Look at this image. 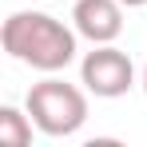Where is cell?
Returning a JSON list of instances; mask_svg holds the SVG:
<instances>
[{
	"label": "cell",
	"instance_id": "6da1fadb",
	"mask_svg": "<svg viewBox=\"0 0 147 147\" xmlns=\"http://www.w3.org/2000/svg\"><path fill=\"white\" fill-rule=\"evenodd\" d=\"M76 36L80 32H72L48 12H12L0 28V44L16 64H28L48 76L64 72L76 60Z\"/></svg>",
	"mask_w": 147,
	"mask_h": 147
},
{
	"label": "cell",
	"instance_id": "7a4b0ae2",
	"mask_svg": "<svg viewBox=\"0 0 147 147\" xmlns=\"http://www.w3.org/2000/svg\"><path fill=\"white\" fill-rule=\"evenodd\" d=\"M24 107H28V115H32V123H36L44 135H52V139L76 135V131L88 123V96H84L76 84L56 80V76L32 84Z\"/></svg>",
	"mask_w": 147,
	"mask_h": 147
},
{
	"label": "cell",
	"instance_id": "3957f363",
	"mask_svg": "<svg viewBox=\"0 0 147 147\" xmlns=\"http://www.w3.org/2000/svg\"><path fill=\"white\" fill-rule=\"evenodd\" d=\"M80 80H84V88L99 99H119L131 92V84H135V64H131V56L119 52L115 44H96V48L84 56V64H80Z\"/></svg>",
	"mask_w": 147,
	"mask_h": 147
},
{
	"label": "cell",
	"instance_id": "277c9868",
	"mask_svg": "<svg viewBox=\"0 0 147 147\" xmlns=\"http://www.w3.org/2000/svg\"><path fill=\"white\" fill-rule=\"evenodd\" d=\"M72 24L92 44H111L123 32V0H76Z\"/></svg>",
	"mask_w": 147,
	"mask_h": 147
},
{
	"label": "cell",
	"instance_id": "5b68a950",
	"mask_svg": "<svg viewBox=\"0 0 147 147\" xmlns=\"http://www.w3.org/2000/svg\"><path fill=\"white\" fill-rule=\"evenodd\" d=\"M32 115H28V107L20 111V107H12V103H4L0 107V143L8 147H28L32 143Z\"/></svg>",
	"mask_w": 147,
	"mask_h": 147
},
{
	"label": "cell",
	"instance_id": "8992f818",
	"mask_svg": "<svg viewBox=\"0 0 147 147\" xmlns=\"http://www.w3.org/2000/svg\"><path fill=\"white\" fill-rule=\"evenodd\" d=\"M147 0H123V8H143Z\"/></svg>",
	"mask_w": 147,
	"mask_h": 147
},
{
	"label": "cell",
	"instance_id": "52a82bcc",
	"mask_svg": "<svg viewBox=\"0 0 147 147\" xmlns=\"http://www.w3.org/2000/svg\"><path fill=\"white\" fill-rule=\"evenodd\" d=\"M143 92H147V64H143Z\"/></svg>",
	"mask_w": 147,
	"mask_h": 147
}]
</instances>
